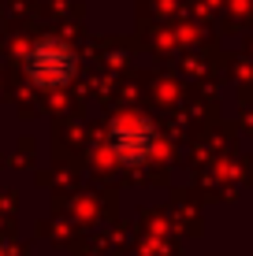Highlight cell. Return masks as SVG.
<instances>
[{
  "mask_svg": "<svg viewBox=\"0 0 253 256\" xmlns=\"http://www.w3.org/2000/svg\"><path fill=\"white\" fill-rule=\"evenodd\" d=\"M26 74L34 78L38 86H45V90H60V86L71 82V74L78 70V60L75 52L64 45V41L56 38H41L38 45L26 48Z\"/></svg>",
  "mask_w": 253,
  "mask_h": 256,
  "instance_id": "cell-1",
  "label": "cell"
},
{
  "mask_svg": "<svg viewBox=\"0 0 253 256\" xmlns=\"http://www.w3.org/2000/svg\"><path fill=\"white\" fill-rule=\"evenodd\" d=\"M156 145H160L156 126L145 116H123V119L112 122V130H108V148L123 164H145L156 152Z\"/></svg>",
  "mask_w": 253,
  "mask_h": 256,
  "instance_id": "cell-2",
  "label": "cell"
}]
</instances>
